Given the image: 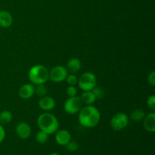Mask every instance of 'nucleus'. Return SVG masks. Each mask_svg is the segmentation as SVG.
Masks as SVG:
<instances>
[{"mask_svg":"<svg viewBox=\"0 0 155 155\" xmlns=\"http://www.w3.org/2000/svg\"><path fill=\"white\" fill-rule=\"evenodd\" d=\"M78 120L80 125L86 128H94L101 120V114L98 109L92 105H86L81 107L78 112Z\"/></svg>","mask_w":155,"mask_h":155,"instance_id":"1","label":"nucleus"},{"mask_svg":"<svg viewBox=\"0 0 155 155\" xmlns=\"http://www.w3.org/2000/svg\"><path fill=\"white\" fill-rule=\"evenodd\" d=\"M37 126L42 131L51 135L57 132L59 127V122L54 115L49 113L42 114L37 119Z\"/></svg>","mask_w":155,"mask_h":155,"instance_id":"2","label":"nucleus"},{"mask_svg":"<svg viewBox=\"0 0 155 155\" xmlns=\"http://www.w3.org/2000/svg\"><path fill=\"white\" fill-rule=\"evenodd\" d=\"M49 71L44 65H34L28 72V78L33 85L45 84L48 80Z\"/></svg>","mask_w":155,"mask_h":155,"instance_id":"3","label":"nucleus"},{"mask_svg":"<svg viewBox=\"0 0 155 155\" xmlns=\"http://www.w3.org/2000/svg\"><path fill=\"white\" fill-rule=\"evenodd\" d=\"M97 79L92 72H85L78 79L79 87L83 91H91L96 86Z\"/></svg>","mask_w":155,"mask_h":155,"instance_id":"4","label":"nucleus"},{"mask_svg":"<svg viewBox=\"0 0 155 155\" xmlns=\"http://www.w3.org/2000/svg\"><path fill=\"white\" fill-rule=\"evenodd\" d=\"M129 117L126 114L117 113L114 115L110 121V127L115 131H120L128 126Z\"/></svg>","mask_w":155,"mask_h":155,"instance_id":"5","label":"nucleus"},{"mask_svg":"<svg viewBox=\"0 0 155 155\" xmlns=\"http://www.w3.org/2000/svg\"><path fill=\"white\" fill-rule=\"evenodd\" d=\"M68 75V71L66 68L62 65L54 67L48 74V80L53 83H61L66 80Z\"/></svg>","mask_w":155,"mask_h":155,"instance_id":"6","label":"nucleus"},{"mask_svg":"<svg viewBox=\"0 0 155 155\" xmlns=\"http://www.w3.org/2000/svg\"><path fill=\"white\" fill-rule=\"evenodd\" d=\"M82 104L83 102L79 96L69 97L64 104V109L66 113L74 115L80 111L82 107Z\"/></svg>","mask_w":155,"mask_h":155,"instance_id":"7","label":"nucleus"},{"mask_svg":"<svg viewBox=\"0 0 155 155\" xmlns=\"http://www.w3.org/2000/svg\"><path fill=\"white\" fill-rule=\"evenodd\" d=\"M15 133L21 139H27L31 136V127L27 123L20 122L15 127Z\"/></svg>","mask_w":155,"mask_h":155,"instance_id":"8","label":"nucleus"},{"mask_svg":"<svg viewBox=\"0 0 155 155\" xmlns=\"http://www.w3.org/2000/svg\"><path fill=\"white\" fill-rule=\"evenodd\" d=\"M55 142L61 146H65L68 142L71 141V135L67 130H58L55 133Z\"/></svg>","mask_w":155,"mask_h":155,"instance_id":"9","label":"nucleus"},{"mask_svg":"<svg viewBox=\"0 0 155 155\" xmlns=\"http://www.w3.org/2000/svg\"><path fill=\"white\" fill-rule=\"evenodd\" d=\"M38 105L42 110H45V111H49V110H53L56 105V102L54 98L48 95H45V96L40 98L38 102Z\"/></svg>","mask_w":155,"mask_h":155,"instance_id":"10","label":"nucleus"},{"mask_svg":"<svg viewBox=\"0 0 155 155\" xmlns=\"http://www.w3.org/2000/svg\"><path fill=\"white\" fill-rule=\"evenodd\" d=\"M34 85L32 83H26L24 84L18 91L19 96L23 99H30L34 95Z\"/></svg>","mask_w":155,"mask_h":155,"instance_id":"11","label":"nucleus"},{"mask_svg":"<svg viewBox=\"0 0 155 155\" xmlns=\"http://www.w3.org/2000/svg\"><path fill=\"white\" fill-rule=\"evenodd\" d=\"M143 127L146 131L149 133L155 132V113L151 112L148 114L145 115L143 119Z\"/></svg>","mask_w":155,"mask_h":155,"instance_id":"12","label":"nucleus"},{"mask_svg":"<svg viewBox=\"0 0 155 155\" xmlns=\"http://www.w3.org/2000/svg\"><path fill=\"white\" fill-rule=\"evenodd\" d=\"M13 24V18L10 12L5 10L0 11V27L8 28Z\"/></svg>","mask_w":155,"mask_h":155,"instance_id":"13","label":"nucleus"},{"mask_svg":"<svg viewBox=\"0 0 155 155\" xmlns=\"http://www.w3.org/2000/svg\"><path fill=\"white\" fill-rule=\"evenodd\" d=\"M81 61L77 58H72L69 59L67 64V70L71 74H76L81 69Z\"/></svg>","mask_w":155,"mask_h":155,"instance_id":"14","label":"nucleus"},{"mask_svg":"<svg viewBox=\"0 0 155 155\" xmlns=\"http://www.w3.org/2000/svg\"><path fill=\"white\" fill-rule=\"evenodd\" d=\"M82 102L86 104V105H92L96 100L95 95L91 91H83V93L80 96Z\"/></svg>","mask_w":155,"mask_h":155,"instance_id":"15","label":"nucleus"},{"mask_svg":"<svg viewBox=\"0 0 155 155\" xmlns=\"http://www.w3.org/2000/svg\"><path fill=\"white\" fill-rule=\"evenodd\" d=\"M145 115H146V114H145V110L141 108H138L133 110L131 115H130V117L135 122H140V121L143 120Z\"/></svg>","mask_w":155,"mask_h":155,"instance_id":"16","label":"nucleus"},{"mask_svg":"<svg viewBox=\"0 0 155 155\" xmlns=\"http://www.w3.org/2000/svg\"><path fill=\"white\" fill-rule=\"evenodd\" d=\"M13 119L12 112L9 110H5L0 113V124L2 125H5V124H9L12 122Z\"/></svg>","mask_w":155,"mask_h":155,"instance_id":"17","label":"nucleus"},{"mask_svg":"<svg viewBox=\"0 0 155 155\" xmlns=\"http://www.w3.org/2000/svg\"><path fill=\"white\" fill-rule=\"evenodd\" d=\"M35 89H34V93L37 95L39 98L45 96L47 95V88L45 86V84H38L35 85Z\"/></svg>","mask_w":155,"mask_h":155,"instance_id":"18","label":"nucleus"},{"mask_svg":"<svg viewBox=\"0 0 155 155\" xmlns=\"http://www.w3.org/2000/svg\"><path fill=\"white\" fill-rule=\"evenodd\" d=\"M48 136H49V135L39 130L36 134V140L38 143L44 144L48 142Z\"/></svg>","mask_w":155,"mask_h":155,"instance_id":"19","label":"nucleus"},{"mask_svg":"<svg viewBox=\"0 0 155 155\" xmlns=\"http://www.w3.org/2000/svg\"><path fill=\"white\" fill-rule=\"evenodd\" d=\"M65 80H66L69 86H76L77 83H78V78L76 76V74H68Z\"/></svg>","mask_w":155,"mask_h":155,"instance_id":"20","label":"nucleus"},{"mask_svg":"<svg viewBox=\"0 0 155 155\" xmlns=\"http://www.w3.org/2000/svg\"><path fill=\"white\" fill-rule=\"evenodd\" d=\"M92 92H93V94L95 95L96 99H100V98H102L104 95V92L101 88L100 87H94L92 89Z\"/></svg>","mask_w":155,"mask_h":155,"instance_id":"21","label":"nucleus"},{"mask_svg":"<svg viewBox=\"0 0 155 155\" xmlns=\"http://www.w3.org/2000/svg\"><path fill=\"white\" fill-rule=\"evenodd\" d=\"M65 147H66L67 150H68V151H70V152H74V151H77L79 148L78 144L75 142H73V141H71L70 142H68V143L65 145Z\"/></svg>","mask_w":155,"mask_h":155,"instance_id":"22","label":"nucleus"},{"mask_svg":"<svg viewBox=\"0 0 155 155\" xmlns=\"http://www.w3.org/2000/svg\"><path fill=\"white\" fill-rule=\"evenodd\" d=\"M67 95L69 97L77 96V89L75 86H69L67 89Z\"/></svg>","mask_w":155,"mask_h":155,"instance_id":"23","label":"nucleus"},{"mask_svg":"<svg viewBox=\"0 0 155 155\" xmlns=\"http://www.w3.org/2000/svg\"><path fill=\"white\" fill-rule=\"evenodd\" d=\"M147 106L153 111L155 110V96L154 95H151L148 98V100H147Z\"/></svg>","mask_w":155,"mask_h":155,"instance_id":"24","label":"nucleus"},{"mask_svg":"<svg viewBox=\"0 0 155 155\" xmlns=\"http://www.w3.org/2000/svg\"><path fill=\"white\" fill-rule=\"evenodd\" d=\"M148 83L151 86H155V72L152 71L149 75L148 76Z\"/></svg>","mask_w":155,"mask_h":155,"instance_id":"25","label":"nucleus"},{"mask_svg":"<svg viewBox=\"0 0 155 155\" xmlns=\"http://www.w3.org/2000/svg\"><path fill=\"white\" fill-rule=\"evenodd\" d=\"M5 130L2 124H0V144L5 139Z\"/></svg>","mask_w":155,"mask_h":155,"instance_id":"26","label":"nucleus"},{"mask_svg":"<svg viewBox=\"0 0 155 155\" xmlns=\"http://www.w3.org/2000/svg\"><path fill=\"white\" fill-rule=\"evenodd\" d=\"M48 155H61V154H59L58 153L54 152V153H51V154H48Z\"/></svg>","mask_w":155,"mask_h":155,"instance_id":"27","label":"nucleus"}]
</instances>
